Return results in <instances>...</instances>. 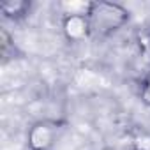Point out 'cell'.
I'll use <instances>...</instances> for the list:
<instances>
[{"mask_svg":"<svg viewBox=\"0 0 150 150\" xmlns=\"http://www.w3.org/2000/svg\"><path fill=\"white\" fill-rule=\"evenodd\" d=\"M125 11L118 6L113 4H94L92 11H90V18H92V25L99 27H106V28H113L115 25H118L124 20Z\"/></svg>","mask_w":150,"mask_h":150,"instance_id":"cell-1","label":"cell"},{"mask_svg":"<svg viewBox=\"0 0 150 150\" xmlns=\"http://www.w3.org/2000/svg\"><path fill=\"white\" fill-rule=\"evenodd\" d=\"M145 101L150 103V81H148V85H146V88H145Z\"/></svg>","mask_w":150,"mask_h":150,"instance_id":"cell-3","label":"cell"},{"mask_svg":"<svg viewBox=\"0 0 150 150\" xmlns=\"http://www.w3.org/2000/svg\"><path fill=\"white\" fill-rule=\"evenodd\" d=\"M87 20L83 16H69L67 21H65V30L71 37H80L87 32Z\"/></svg>","mask_w":150,"mask_h":150,"instance_id":"cell-2","label":"cell"}]
</instances>
